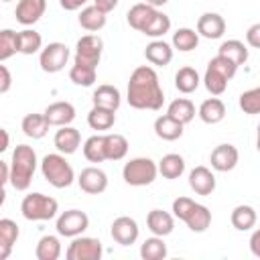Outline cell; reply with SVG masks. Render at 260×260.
I'll list each match as a JSON object with an SVG mask.
<instances>
[{"mask_svg": "<svg viewBox=\"0 0 260 260\" xmlns=\"http://www.w3.org/2000/svg\"><path fill=\"white\" fill-rule=\"evenodd\" d=\"M87 0H59L63 10H79L81 6H85Z\"/></svg>", "mask_w": 260, "mask_h": 260, "instance_id": "obj_50", "label": "cell"}, {"mask_svg": "<svg viewBox=\"0 0 260 260\" xmlns=\"http://www.w3.org/2000/svg\"><path fill=\"white\" fill-rule=\"evenodd\" d=\"M256 209L252 205H236L232 209V215H230V221L232 225L238 230V232H248L256 225Z\"/></svg>", "mask_w": 260, "mask_h": 260, "instance_id": "obj_28", "label": "cell"}, {"mask_svg": "<svg viewBox=\"0 0 260 260\" xmlns=\"http://www.w3.org/2000/svg\"><path fill=\"white\" fill-rule=\"evenodd\" d=\"M69 61V49L65 43H49L39 57V65L45 73H57L61 71Z\"/></svg>", "mask_w": 260, "mask_h": 260, "instance_id": "obj_10", "label": "cell"}, {"mask_svg": "<svg viewBox=\"0 0 260 260\" xmlns=\"http://www.w3.org/2000/svg\"><path fill=\"white\" fill-rule=\"evenodd\" d=\"M189 187L197 195H211L215 191V175L207 167H195L189 173Z\"/></svg>", "mask_w": 260, "mask_h": 260, "instance_id": "obj_18", "label": "cell"}, {"mask_svg": "<svg viewBox=\"0 0 260 260\" xmlns=\"http://www.w3.org/2000/svg\"><path fill=\"white\" fill-rule=\"evenodd\" d=\"M20 211H22L24 219H28V221H47L57 215L59 203H57V199H53L49 195L28 193V195H24V199L20 203Z\"/></svg>", "mask_w": 260, "mask_h": 260, "instance_id": "obj_5", "label": "cell"}, {"mask_svg": "<svg viewBox=\"0 0 260 260\" xmlns=\"http://www.w3.org/2000/svg\"><path fill=\"white\" fill-rule=\"evenodd\" d=\"M18 240V225L16 221L4 217L0 219V260H6L10 256L12 246Z\"/></svg>", "mask_w": 260, "mask_h": 260, "instance_id": "obj_24", "label": "cell"}, {"mask_svg": "<svg viewBox=\"0 0 260 260\" xmlns=\"http://www.w3.org/2000/svg\"><path fill=\"white\" fill-rule=\"evenodd\" d=\"M118 2H120V0H93V4H95L100 10H104L106 14L112 12V10L118 6Z\"/></svg>", "mask_w": 260, "mask_h": 260, "instance_id": "obj_49", "label": "cell"}, {"mask_svg": "<svg viewBox=\"0 0 260 260\" xmlns=\"http://www.w3.org/2000/svg\"><path fill=\"white\" fill-rule=\"evenodd\" d=\"M167 256V244L160 236L146 238L140 246V258L142 260H162Z\"/></svg>", "mask_w": 260, "mask_h": 260, "instance_id": "obj_38", "label": "cell"}, {"mask_svg": "<svg viewBox=\"0 0 260 260\" xmlns=\"http://www.w3.org/2000/svg\"><path fill=\"white\" fill-rule=\"evenodd\" d=\"M128 104L136 110H160L165 102V93L158 81V75L152 67L140 65L132 71L128 81Z\"/></svg>", "mask_w": 260, "mask_h": 260, "instance_id": "obj_1", "label": "cell"}, {"mask_svg": "<svg viewBox=\"0 0 260 260\" xmlns=\"http://www.w3.org/2000/svg\"><path fill=\"white\" fill-rule=\"evenodd\" d=\"M2 138H4V142H2L0 150H6V148H8V132H6V130H2Z\"/></svg>", "mask_w": 260, "mask_h": 260, "instance_id": "obj_52", "label": "cell"}, {"mask_svg": "<svg viewBox=\"0 0 260 260\" xmlns=\"http://www.w3.org/2000/svg\"><path fill=\"white\" fill-rule=\"evenodd\" d=\"M197 32L205 39H219L225 32V20L217 12H205L197 20Z\"/></svg>", "mask_w": 260, "mask_h": 260, "instance_id": "obj_16", "label": "cell"}, {"mask_svg": "<svg viewBox=\"0 0 260 260\" xmlns=\"http://www.w3.org/2000/svg\"><path fill=\"white\" fill-rule=\"evenodd\" d=\"M193 205H195V201L191 197H177L173 201V215L179 217L181 221H185V217H187V213L191 211Z\"/></svg>", "mask_w": 260, "mask_h": 260, "instance_id": "obj_45", "label": "cell"}, {"mask_svg": "<svg viewBox=\"0 0 260 260\" xmlns=\"http://www.w3.org/2000/svg\"><path fill=\"white\" fill-rule=\"evenodd\" d=\"M197 45H199V32H195L193 28L183 26V28H177L173 32V47L177 51L189 53V51L197 49Z\"/></svg>", "mask_w": 260, "mask_h": 260, "instance_id": "obj_37", "label": "cell"}, {"mask_svg": "<svg viewBox=\"0 0 260 260\" xmlns=\"http://www.w3.org/2000/svg\"><path fill=\"white\" fill-rule=\"evenodd\" d=\"M158 173L165 179H179L185 173V158L177 152H169L158 160Z\"/></svg>", "mask_w": 260, "mask_h": 260, "instance_id": "obj_30", "label": "cell"}, {"mask_svg": "<svg viewBox=\"0 0 260 260\" xmlns=\"http://www.w3.org/2000/svg\"><path fill=\"white\" fill-rule=\"evenodd\" d=\"M197 116L205 122V124H219L223 118H225V106L219 98H209L205 100L199 110H197Z\"/></svg>", "mask_w": 260, "mask_h": 260, "instance_id": "obj_25", "label": "cell"}, {"mask_svg": "<svg viewBox=\"0 0 260 260\" xmlns=\"http://www.w3.org/2000/svg\"><path fill=\"white\" fill-rule=\"evenodd\" d=\"M110 234H112V238H114L116 244H120V246H130V244H134V242L138 240L140 230H138L136 219H132V217H128V215H120V217H116V219L112 221Z\"/></svg>", "mask_w": 260, "mask_h": 260, "instance_id": "obj_11", "label": "cell"}, {"mask_svg": "<svg viewBox=\"0 0 260 260\" xmlns=\"http://www.w3.org/2000/svg\"><path fill=\"white\" fill-rule=\"evenodd\" d=\"M53 142H55V148L61 154H73L81 144V134L73 126H59V130L55 132Z\"/></svg>", "mask_w": 260, "mask_h": 260, "instance_id": "obj_17", "label": "cell"}, {"mask_svg": "<svg viewBox=\"0 0 260 260\" xmlns=\"http://www.w3.org/2000/svg\"><path fill=\"white\" fill-rule=\"evenodd\" d=\"M256 148H258V152H260V134H258V138H256Z\"/></svg>", "mask_w": 260, "mask_h": 260, "instance_id": "obj_53", "label": "cell"}, {"mask_svg": "<svg viewBox=\"0 0 260 260\" xmlns=\"http://www.w3.org/2000/svg\"><path fill=\"white\" fill-rule=\"evenodd\" d=\"M20 128L24 132V136L39 140V138H45V134L49 132V122H47L45 114H26L22 118Z\"/></svg>", "mask_w": 260, "mask_h": 260, "instance_id": "obj_26", "label": "cell"}, {"mask_svg": "<svg viewBox=\"0 0 260 260\" xmlns=\"http://www.w3.org/2000/svg\"><path fill=\"white\" fill-rule=\"evenodd\" d=\"M35 256L39 260H57L61 256V242L57 236H43L35 248Z\"/></svg>", "mask_w": 260, "mask_h": 260, "instance_id": "obj_36", "label": "cell"}, {"mask_svg": "<svg viewBox=\"0 0 260 260\" xmlns=\"http://www.w3.org/2000/svg\"><path fill=\"white\" fill-rule=\"evenodd\" d=\"M258 134H260V124H258Z\"/></svg>", "mask_w": 260, "mask_h": 260, "instance_id": "obj_54", "label": "cell"}, {"mask_svg": "<svg viewBox=\"0 0 260 260\" xmlns=\"http://www.w3.org/2000/svg\"><path fill=\"white\" fill-rule=\"evenodd\" d=\"M102 51H104V41L98 35H85L75 45V59H73V63L98 69L100 59H102Z\"/></svg>", "mask_w": 260, "mask_h": 260, "instance_id": "obj_7", "label": "cell"}, {"mask_svg": "<svg viewBox=\"0 0 260 260\" xmlns=\"http://www.w3.org/2000/svg\"><path fill=\"white\" fill-rule=\"evenodd\" d=\"M114 122H116V112L102 106H93L87 114V124L93 130H110Z\"/></svg>", "mask_w": 260, "mask_h": 260, "instance_id": "obj_32", "label": "cell"}, {"mask_svg": "<svg viewBox=\"0 0 260 260\" xmlns=\"http://www.w3.org/2000/svg\"><path fill=\"white\" fill-rule=\"evenodd\" d=\"M91 102H93V106H102V108H108V110L116 112L122 104V95H120L118 87L104 83V85H98V89L91 95Z\"/></svg>", "mask_w": 260, "mask_h": 260, "instance_id": "obj_22", "label": "cell"}, {"mask_svg": "<svg viewBox=\"0 0 260 260\" xmlns=\"http://www.w3.org/2000/svg\"><path fill=\"white\" fill-rule=\"evenodd\" d=\"M238 160H240V152L234 144H217L211 150V156H209L211 167L219 173H228V171L236 169Z\"/></svg>", "mask_w": 260, "mask_h": 260, "instance_id": "obj_13", "label": "cell"}, {"mask_svg": "<svg viewBox=\"0 0 260 260\" xmlns=\"http://www.w3.org/2000/svg\"><path fill=\"white\" fill-rule=\"evenodd\" d=\"M169 30H171V18H169L165 12L156 10V14L152 16V20H150V22L144 26L142 35H146V37H152V39H158V37L167 35Z\"/></svg>", "mask_w": 260, "mask_h": 260, "instance_id": "obj_41", "label": "cell"}, {"mask_svg": "<svg viewBox=\"0 0 260 260\" xmlns=\"http://www.w3.org/2000/svg\"><path fill=\"white\" fill-rule=\"evenodd\" d=\"M45 8H47V0H18L14 14L20 24L30 26L45 14Z\"/></svg>", "mask_w": 260, "mask_h": 260, "instance_id": "obj_14", "label": "cell"}, {"mask_svg": "<svg viewBox=\"0 0 260 260\" xmlns=\"http://www.w3.org/2000/svg\"><path fill=\"white\" fill-rule=\"evenodd\" d=\"M156 175H158V165L148 156L130 158L122 169L124 181L132 187H146L156 179Z\"/></svg>", "mask_w": 260, "mask_h": 260, "instance_id": "obj_6", "label": "cell"}, {"mask_svg": "<svg viewBox=\"0 0 260 260\" xmlns=\"http://www.w3.org/2000/svg\"><path fill=\"white\" fill-rule=\"evenodd\" d=\"M43 47V37L41 32L32 28H24L18 32V53L22 55H32Z\"/></svg>", "mask_w": 260, "mask_h": 260, "instance_id": "obj_40", "label": "cell"}, {"mask_svg": "<svg viewBox=\"0 0 260 260\" xmlns=\"http://www.w3.org/2000/svg\"><path fill=\"white\" fill-rule=\"evenodd\" d=\"M43 114L49 126H69L75 120V108L69 102H53Z\"/></svg>", "mask_w": 260, "mask_h": 260, "instance_id": "obj_15", "label": "cell"}, {"mask_svg": "<svg viewBox=\"0 0 260 260\" xmlns=\"http://www.w3.org/2000/svg\"><path fill=\"white\" fill-rule=\"evenodd\" d=\"M10 83H12V77H10L8 67L0 65V93H6L10 89Z\"/></svg>", "mask_w": 260, "mask_h": 260, "instance_id": "obj_47", "label": "cell"}, {"mask_svg": "<svg viewBox=\"0 0 260 260\" xmlns=\"http://www.w3.org/2000/svg\"><path fill=\"white\" fill-rule=\"evenodd\" d=\"M185 223H187V228H189L191 232L201 234V232H205V230L211 225V211H209L205 205L195 203V205L191 207V211L187 213Z\"/></svg>", "mask_w": 260, "mask_h": 260, "instance_id": "obj_27", "label": "cell"}, {"mask_svg": "<svg viewBox=\"0 0 260 260\" xmlns=\"http://www.w3.org/2000/svg\"><path fill=\"white\" fill-rule=\"evenodd\" d=\"M83 156H85L89 162L108 160V158H106V142H104V136H102V134L89 136V138L83 142Z\"/></svg>", "mask_w": 260, "mask_h": 260, "instance_id": "obj_39", "label": "cell"}, {"mask_svg": "<svg viewBox=\"0 0 260 260\" xmlns=\"http://www.w3.org/2000/svg\"><path fill=\"white\" fill-rule=\"evenodd\" d=\"M238 104H240V110L244 114H250V116L260 114V87H252V89L244 91L240 95Z\"/></svg>", "mask_w": 260, "mask_h": 260, "instance_id": "obj_44", "label": "cell"}, {"mask_svg": "<svg viewBox=\"0 0 260 260\" xmlns=\"http://www.w3.org/2000/svg\"><path fill=\"white\" fill-rule=\"evenodd\" d=\"M102 254H104L102 242L89 236H75L65 252L67 260H100Z\"/></svg>", "mask_w": 260, "mask_h": 260, "instance_id": "obj_8", "label": "cell"}, {"mask_svg": "<svg viewBox=\"0 0 260 260\" xmlns=\"http://www.w3.org/2000/svg\"><path fill=\"white\" fill-rule=\"evenodd\" d=\"M41 173L47 179V183L57 187V189L69 187L73 183V179H75V173H73L71 165L67 162L65 154H61V152H51V154L43 156Z\"/></svg>", "mask_w": 260, "mask_h": 260, "instance_id": "obj_4", "label": "cell"}, {"mask_svg": "<svg viewBox=\"0 0 260 260\" xmlns=\"http://www.w3.org/2000/svg\"><path fill=\"white\" fill-rule=\"evenodd\" d=\"M2 2H10V0H2Z\"/></svg>", "mask_w": 260, "mask_h": 260, "instance_id": "obj_55", "label": "cell"}, {"mask_svg": "<svg viewBox=\"0 0 260 260\" xmlns=\"http://www.w3.org/2000/svg\"><path fill=\"white\" fill-rule=\"evenodd\" d=\"M146 2H148L150 6H154V8H158V6H165L169 0H146Z\"/></svg>", "mask_w": 260, "mask_h": 260, "instance_id": "obj_51", "label": "cell"}, {"mask_svg": "<svg viewBox=\"0 0 260 260\" xmlns=\"http://www.w3.org/2000/svg\"><path fill=\"white\" fill-rule=\"evenodd\" d=\"M146 225H148V230H150L154 236L165 238V236H169V234L173 232V228H175V215H171L169 211H162V209H152V211H148V215H146Z\"/></svg>", "mask_w": 260, "mask_h": 260, "instance_id": "obj_19", "label": "cell"}, {"mask_svg": "<svg viewBox=\"0 0 260 260\" xmlns=\"http://www.w3.org/2000/svg\"><path fill=\"white\" fill-rule=\"evenodd\" d=\"M14 53H18V32L10 28L0 30V61L10 59Z\"/></svg>", "mask_w": 260, "mask_h": 260, "instance_id": "obj_43", "label": "cell"}, {"mask_svg": "<svg viewBox=\"0 0 260 260\" xmlns=\"http://www.w3.org/2000/svg\"><path fill=\"white\" fill-rule=\"evenodd\" d=\"M183 126L185 124H181L175 118H171L169 114H165V116H158L154 120V134L158 138H162V140L173 142V140H177V138L183 136Z\"/></svg>", "mask_w": 260, "mask_h": 260, "instance_id": "obj_23", "label": "cell"}, {"mask_svg": "<svg viewBox=\"0 0 260 260\" xmlns=\"http://www.w3.org/2000/svg\"><path fill=\"white\" fill-rule=\"evenodd\" d=\"M79 24H81V28H85V30H89V32L102 30V28L106 26V12L100 10L95 4L85 6V8H81V12H79Z\"/></svg>", "mask_w": 260, "mask_h": 260, "instance_id": "obj_29", "label": "cell"}, {"mask_svg": "<svg viewBox=\"0 0 260 260\" xmlns=\"http://www.w3.org/2000/svg\"><path fill=\"white\" fill-rule=\"evenodd\" d=\"M69 79H71L75 85L89 87V85H93V81H95V67H87V65L73 63L71 69H69Z\"/></svg>", "mask_w": 260, "mask_h": 260, "instance_id": "obj_42", "label": "cell"}, {"mask_svg": "<svg viewBox=\"0 0 260 260\" xmlns=\"http://www.w3.org/2000/svg\"><path fill=\"white\" fill-rule=\"evenodd\" d=\"M250 250L256 258H260V230H254L250 236Z\"/></svg>", "mask_w": 260, "mask_h": 260, "instance_id": "obj_48", "label": "cell"}, {"mask_svg": "<svg viewBox=\"0 0 260 260\" xmlns=\"http://www.w3.org/2000/svg\"><path fill=\"white\" fill-rule=\"evenodd\" d=\"M154 14H156V8H154V6H150L148 2H140V4H134V6L128 10L126 20H128V24H130L134 30L142 32L144 26L152 20Z\"/></svg>", "mask_w": 260, "mask_h": 260, "instance_id": "obj_20", "label": "cell"}, {"mask_svg": "<svg viewBox=\"0 0 260 260\" xmlns=\"http://www.w3.org/2000/svg\"><path fill=\"white\" fill-rule=\"evenodd\" d=\"M77 183H79V189L83 193L100 195V193H104L108 189V175L98 167H87V169H83L79 173Z\"/></svg>", "mask_w": 260, "mask_h": 260, "instance_id": "obj_12", "label": "cell"}, {"mask_svg": "<svg viewBox=\"0 0 260 260\" xmlns=\"http://www.w3.org/2000/svg\"><path fill=\"white\" fill-rule=\"evenodd\" d=\"M37 169V152L28 144H18L10 158V185L16 191H26L30 187Z\"/></svg>", "mask_w": 260, "mask_h": 260, "instance_id": "obj_2", "label": "cell"}, {"mask_svg": "<svg viewBox=\"0 0 260 260\" xmlns=\"http://www.w3.org/2000/svg\"><path fill=\"white\" fill-rule=\"evenodd\" d=\"M199 73L197 69L185 65L181 67L177 73H175V87L181 91V93H193L197 87H199Z\"/></svg>", "mask_w": 260, "mask_h": 260, "instance_id": "obj_33", "label": "cell"}, {"mask_svg": "<svg viewBox=\"0 0 260 260\" xmlns=\"http://www.w3.org/2000/svg\"><path fill=\"white\" fill-rule=\"evenodd\" d=\"M238 71V65L221 55H215L209 63H207V69H205V75H203V83L207 87V91L211 95H221L228 87V81L236 75Z\"/></svg>", "mask_w": 260, "mask_h": 260, "instance_id": "obj_3", "label": "cell"}, {"mask_svg": "<svg viewBox=\"0 0 260 260\" xmlns=\"http://www.w3.org/2000/svg\"><path fill=\"white\" fill-rule=\"evenodd\" d=\"M217 55H221V57H225V59L234 61L238 67H240V65H244V63L248 61V49H246V45H244L242 41H238V39L223 41V43L219 45Z\"/></svg>", "mask_w": 260, "mask_h": 260, "instance_id": "obj_31", "label": "cell"}, {"mask_svg": "<svg viewBox=\"0 0 260 260\" xmlns=\"http://www.w3.org/2000/svg\"><path fill=\"white\" fill-rule=\"evenodd\" d=\"M144 57H146L148 63L158 65V67H165V65H169L173 61V47L169 43L156 39V41H152V43L146 45Z\"/></svg>", "mask_w": 260, "mask_h": 260, "instance_id": "obj_21", "label": "cell"}, {"mask_svg": "<svg viewBox=\"0 0 260 260\" xmlns=\"http://www.w3.org/2000/svg\"><path fill=\"white\" fill-rule=\"evenodd\" d=\"M246 43L254 49H260V22L252 24L248 30H246Z\"/></svg>", "mask_w": 260, "mask_h": 260, "instance_id": "obj_46", "label": "cell"}, {"mask_svg": "<svg viewBox=\"0 0 260 260\" xmlns=\"http://www.w3.org/2000/svg\"><path fill=\"white\" fill-rule=\"evenodd\" d=\"M57 234L65 238H75L81 236L89 228V217L85 211L79 209H67L57 217Z\"/></svg>", "mask_w": 260, "mask_h": 260, "instance_id": "obj_9", "label": "cell"}, {"mask_svg": "<svg viewBox=\"0 0 260 260\" xmlns=\"http://www.w3.org/2000/svg\"><path fill=\"white\" fill-rule=\"evenodd\" d=\"M167 114H169L171 118H175L177 122H181V124H189V122L195 118V106H193V102L187 100V98H177V100H173V102L169 104Z\"/></svg>", "mask_w": 260, "mask_h": 260, "instance_id": "obj_34", "label": "cell"}, {"mask_svg": "<svg viewBox=\"0 0 260 260\" xmlns=\"http://www.w3.org/2000/svg\"><path fill=\"white\" fill-rule=\"evenodd\" d=\"M106 142V158L108 160H122L128 152V140L122 134H104Z\"/></svg>", "mask_w": 260, "mask_h": 260, "instance_id": "obj_35", "label": "cell"}]
</instances>
